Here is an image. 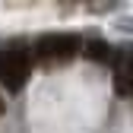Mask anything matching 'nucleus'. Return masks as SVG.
<instances>
[{
    "label": "nucleus",
    "mask_w": 133,
    "mask_h": 133,
    "mask_svg": "<svg viewBox=\"0 0 133 133\" xmlns=\"http://www.w3.org/2000/svg\"><path fill=\"white\" fill-rule=\"evenodd\" d=\"M0 114H3V98H0Z\"/></svg>",
    "instance_id": "obj_5"
},
{
    "label": "nucleus",
    "mask_w": 133,
    "mask_h": 133,
    "mask_svg": "<svg viewBox=\"0 0 133 133\" xmlns=\"http://www.w3.org/2000/svg\"><path fill=\"white\" fill-rule=\"evenodd\" d=\"M82 54L86 57H92V60H114V48L108 44V41H102V38H92V41H86V48H82Z\"/></svg>",
    "instance_id": "obj_4"
},
{
    "label": "nucleus",
    "mask_w": 133,
    "mask_h": 133,
    "mask_svg": "<svg viewBox=\"0 0 133 133\" xmlns=\"http://www.w3.org/2000/svg\"><path fill=\"white\" fill-rule=\"evenodd\" d=\"M82 44L79 35H70V32H51V35H41L32 48L38 63L44 66H60V63H70L76 54H82Z\"/></svg>",
    "instance_id": "obj_1"
},
{
    "label": "nucleus",
    "mask_w": 133,
    "mask_h": 133,
    "mask_svg": "<svg viewBox=\"0 0 133 133\" xmlns=\"http://www.w3.org/2000/svg\"><path fill=\"white\" fill-rule=\"evenodd\" d=\"M32 70V54L25 44H0V86L10 89V92H19L29 79Z\"/></svg>",
    "instance_id": "obj_2"
},
{
    "label": "nucleus",
    "mask_w": 133,
    "mask_h": 133,
    "mask_svg": "<svg viewBox=\"0 0 133 133\" xmlns=\"http://www.w3.org/2000/svg\"><path fill=\"white\" fill-rule=\"evenodd\" d=\"M114 92L117 95H133V48H114Z\"/></svg>",
    "instance_id": "obj_3"
}]
</instances>
